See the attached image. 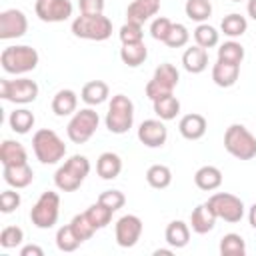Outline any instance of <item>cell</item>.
<instances>
[{
	"label": "cell",
	"mask_w": 256,
	"mask_h": 256,
	"mask_svg": "<svg viewBox=\"0 0 256 256\" xmlns=\"http://www.w3.org/2000/svg\"><path fill=\"white\" fill-rule=\"evenodd\" d=\"M88 174H90V160L82 154H74L56 170L54 184L62 192H74L82 186Z\"/></svg>",
	"instance_id": "obj_1"
},
{
	"label": "cell",
	"mask_w": 256,
	"mask_h": 256,
	"mask_svg": "<svg viewBox=\"0 0 256 256\" xmlns=\"http://www.w3.org/2000/svg\"><path fill=\"white\" fill-rule=\"evenodd\" d=\"M38 52L32 46L20 44V46H6L0 54V64L4 68V72L8 74H26L32 72L38 66Z\"/></svg>",
	"instance_id": "obj_2"
},
{
	"label": "cell",
	"mask_w": 256,
	"mask_h": 256,
	"mask_svg": "<svg viewBox=\"0 0 256 256\" xmlns=\"http://www.w3.org/2000/svg\"><path fill=\"white\" fill-rule=\"evenodd\" d=\"M32 150H34V156L42 164H56L64 158L66 144L62 142V138L54 130L40 128L32 136Z\"/></svg>",
	"instance_id": "obj_3"
},
{
	"label": "cell",
	"mask_w": 256,
	"mask_h": 256,
	"mask_svg": "<svg viewBox=\"0 0 256 256\" xmlns=\"http://www.w3.org/2000/svg\"><path fill=\"white\" fill-rule=\"evenodd\" d=\"M224 148L238 160L256 158V138L244 124H230L224 132Z\"/></svg>",
	"instance_id": "obj_4"
},
{
	"label": "cell",
	"mask_w": 256,
	"mask_h": 256,
	"mask_svg": "<svg viewBox=\"0 0 256 256\" xmlns=\"http://www.w3.org/2000/svg\"><path fill=\"white\" fill-rule=\"evenodd\" d=\"M72 34L82 40L102 42L112 36V22L104 14H80L72 22Z\"/></svg>",
	"instance_id": "obj_5"
},
{
	"label": "cell",
	"mask_w": 256,
	"mask_h": 256,
	"mask_svg": "<svg viewBox=\"0 0 256 256\" xmlns=\"http://www.w3.org/2000/svg\"><path fill=\"white\" fill-rule=\"evenodd\" d=\"M104 122L112 134H126L134 124V102L126 94L112 96Z\"/></svg>",
	"instance_id": "obj_6"
},
{
	"label": "cell",
	"mask_w": 256,
	"mask_h": 256,
	"mask_svg": "<svg viewBox=\"0 0 256 256\" xmlns=\"http://www.w3.org/2000/svg\"><path fill=\"white\" fill-rule=\"evenodd\" d=\"M60 216V196L54 190H46L40 194L36 204L30 210V220L36 228L48 230L58 222Z\"/></svg>",
	"instance_id": "obj_7"
},
{
	"label": "cell",
	"mask_w": 256,
	"mask_h": 256,
	"mask_svg": "<svg viewBox=\"0 0 256 256\" xmlns=\"http://www.w3.org/2000/svg\"><path fill=\"white\" fill-rule=\"evenodd\" d=\"M98 124H100L98 112L92 108H82V110L74 112V116L70 118V122L66 126V134L74 144H86L94 136Z\"/></svg>",
	"instance_id": "obj_8"
},
{
	"label": "cell",
	"mask_w": 256,
	"mask_h": 256,
	"mask_svg": "<svg viewBox=\"0 0 256 256\" xmlns=\"http://www.w3.org/2000/svg\"><path fill=\"white\" fill-rule=\"evenodd\" d=\"M178 80H180V72L176 70V66L170 62H164L154 70L152 80L146 84V96L154 102L166 94H172L174 88L178 86Z\"/></svg>",
	"instance_id": "obj_9"
},
{
	"label": "cell",
	"mask_w": 256,
	"mask_h": 256,
	"mask_svg": "<svg viewBox=\"0 0 256 256\" xmlns=\"http://www.w3.org/2000/svg\"><path fill=\"white\" fill-rule=\"evenodd\" d=\"M0 96L14 104H30L38 98V84L30 78L0 80Z\"/></svg>",
	"instance_id": "obj_10"
},
{
	"label": "cell",
	"mask_w": 256,
	"mask_h": 256,
	"mask_svg": "<svg viewBox=\"0 0 256 256\" xmlns=\"http://www.w3.org/2000/svg\"><path fill=\"white\" fill-rule=\"evenodd\" d=\"M208 204L214 210V214L224 222L236 224V222H240L244 218V202L234 194L216 192V194H212L208 198Z\"/></svg>",
	"instance_id": "obj_11"
},
{
	"label": "cell",
	"mask_w": 256,
	"mask_h": 256,
	"mask_svg": "<svg viewBox=\"0 0 256 256\" xmlns=\"http://www.w3.org/2000/svg\"><path fill=\"white\" fill-rule=\"evenodd\" d=\"M144 230L142 220L136 214H126L122 218H118L116 226H114V236H116V244L120 248H132L136 246V242L140 240Z\"/></svg>",
	"instance_id": "obj_12"
},
{
	"label": "cell",
	"mask_w": 256,
	"mask_h": 256,
	"mask_svg": "<svg viewBox=\"0 0 256 256\" xmlns=\"http://www.w3.org/2000/svg\"><path fill=\"white\" fill-rule=\"evenodd\" d=\"M72 2L70 0H36L34 12L42 22L54 24V22H64L72 16Z\"/></svg>",
	"instance_id": "obj_13"
},
{
	"label": "cell",
	"mask_w": 256,
	"mask_h": 256,
	"mask_svg": "<svg viewBox=\"0 0 256 256\" xmlns=\"http://www.w3.org/2000/svg\"><path fill=\"white\" fill-rule=\"evenodd\" d=\"M28 30V18L22 10L18 8H8L0 12V38L2 40H12L24 36Z\"/></svg>",
	"instance_id": "obj_14"
},
{
	"label": "cell",
	"mask_w": 256,
	"mask_h": 256,
	"mask_svg": "<svg viewBox=\"0 0 256 256\" xmlns=\"http://www.w3.org/2000/svg\"><path fill=\"white\" fill-rule=\"evenodd\" d=\"M138 140L148 148H160L168 140V128L160 118H148L138 126Z\"/></svg>",
	"instance_id": "obj_15"
},
{
	"label": "cell",
	"mask_w": 256,
	"mask_h": 256,
	"mask_svg": "<svg viewBox=\"0 0 256 256\" xmlns=\"http://www.w3.org/2000/svg\"><path fill=\"white\" fill-rule=\"evenodd\" d=\"M216 220H218V216L214 214V210L210 208V204L208 202H202L190 214V228L196 234H208L210 230H214Z\"/></svg>",
	"instance_id": "obj_16"
},
{
	"label": "cell",
	"mask_w": 256,
	"mask_h": 256,
	"mask_svg": "<svg viewBox=\"0 0 256 256\" xmlns=\"http://www.w3.org/2000/svg\"><path fill=\"white\" fill-rule=\"evenodd\" d=\"M160 10V0H132L126 8V20L144 24L152 16H156Z\"/></svg>",
	"instance_id": "obj_17"
},
{
	"label": "cell",
	"mask_w": 256,
	"mask_h": 256,
	"mask_svg": "<svg viewBox=\"0 0 256 256\" xmlns=\"http://www.w3.org/2000/svg\"><path fill=\"white\" fill-rule=\"evenodd\" d=\"M206 128H208V122L202 114L198 112H192V114H186L180 118L178 122V130L180 134L186 138V140H200L204 134H206Z\"/></svg>",
	"instance_id": "obj_18"
},
{
	"label": "cell",
	"mask_w": 256,
	"mask_h": 256,
	"mask_svg": "<svg viewBox=\"0 0 256 256\" xmlns=\"http://www.w3.org/2000/svg\"><path fill=\"white\" fill-rule=\"evenodd\" d=\"M2 176H4V182L8 186L20 190V188H26V186L32 184L34 170L28 166V162H24V164H14V166H4Z\"/></svg>",
	"instance_id": "obj_19"
},
{
	"label": "cell",
	"mask_w": 256,
	"mask_h": 256,
	"mask_svg": "<svg viewBox=\"0 0 256 256\" xmlns=\"http://www.w3.org/2000/svg\"><path fill=\"white\" fill-rule=\"evenodd\" d=\"M182 66H184V70L190 72V74H200V72H204V70L208 68V50L202 48V46H198V44L186 48L184 54H182Z\"/></svg>",
	"instance_id": "obj_20"
},
{
	"label": "cell",
	"mask_w": 256,
	"mask_h": 256,
	"mask_svg": "<svg viewBox=\"0 0 256 256\" xmlns=\"http://www.w3.org/2000/svg\"><path fill=\"white\" fill-rule=\"evenodd\" d=\"M240 76V66L238 64H230V62H224V60H218L214 66H212V80L216 86L220 88H230L236 84Z\"/></svg>",
	"instance_id": "obj_21"
},
{
	"label": "cell",
	"mask_w": 256,
	"mask_h": 256,
	"mask_svg": "<svg viewBox=\"0 0 256 256\" xmlns=\"http://www.w3.org/2000/svg\"><path fill=\"white\" fill-rule=\"evenodd\" d=\"M96 172L102 180H114L122 172V158L114 152H102L96 160Z\"/></svg>",
	"instance_id": "obj_22"
},
{
	"label": "cell",
	"mask_w": 256,
	"mask_h": 256,
	"mask_svg": "<svg viewBox=\"0 0 256 256\" xmlns=\"http://www.w3.org/2000/svg\"><path fill=\"white\" fill-rule=\"evenodd\" d=\"M194 184L200 190H204V192H212V190L220 188L222 186V172H220V168L210 166V164L200 166L196 170V174H194Z\"/></svg>",
	"instance_id": "obj_23"
},
{
	"label": "cell",
	"mask_w": 256,
	"mask_h": 256,
	"mask_svg": "<svg viewBox=\"0 0 256 256\" xmlns=\"http://www.w3.org/2000/svg\"><path fill=\"white\" fill-rule=\"evenodd\" d=\"M108 96H110V88H108V84L104 80H90L80 90V98L88 106H98V104L106 102Z\"/></svg>",
	"instance_id": "obj_24"
},
{
	"label": "cell",
	"mask_w": 256,
	"mask_h": 256,
	"mask_svg": "<svg viewBox=\"0 0 256 256\" xmlns=\"http://www.w3.org/2000/svg\"><path fill=\"white\" fill-rule=\"evenodd\" d=\"M0 162H2V166L24 164V162H28V152H26V148L20 142L4 140L0 144Z\"/></svg>",
	"instance_id": "obj_25"
},
{
	"label": "cell",
	"mask_w": 256,
	"mask_h": 256,
	"mask_svg": "<svg viewBox=\"0 0 256 256\" xmlns=\"http://www.w3.org/2000/svg\"><path fill=\"white\" fill-rule=\"evenodd\" d=\"M76 106H78V96L70 88L58 90L52 98V112L56 116H70L76 112Z\"/></svg>",
	"instance_id": "obj_26"
},
{
	"label": "cell",
	"mask_w": 256,
	"mask_h": 256,
	"mask_svg": "<svg viewBox=\"0 0 256 256\" xmlns=\"http://www.w3.org/2000/svg\"><path fill=\"white\" fill-rule=\"evenodd\" d=\"M164 238L172 248H184L190 242V224H186L182 220H172L166 226Z\"/></svg>",
	"instance_id": "obj_27"
},
{
	"label": "cell",
	"mask_w": 256,
	"mask_h": 256,
	"mask_svg": "<svg viewBox=\"0 0 256 256\" xmlns=\"http://www.w3.org/2000/svg\"><path fill=\"white\" fill-rule=\"evenodd\" d=\"M148 58V48L144 42H136V44H122L120 48V60L130 66V68H136L140 64H144Z\"/></svg>",
	"instance_id": "obj_28"
},
{
	"label": "cell",
	"mask_w": 256,
	"mask_h": 256,
	"mask_svg": "<svg viewBox=\"0 0 256 256\" xmlns=\"http://www.w3.org/2000/svg\"><path fill=\"white\" fill-rule=\"evenodd\" d=\"M152 106H154V114L164 122L166 120H174L180 114V100L174 94H166V96L154 100Z\"/></svg>",
	"instance_id": "obj_29"
},
{
	"label": "cell",
	"mask_w": 256,
	"mask_h": 256,
	"mask_svg": "<svg viewBox=\"0 0 256 256\" xmlns=\"http://www.w3.org/2000/svg\"><path fill=\"white\" fill-rule=\"evenodd\" d=\"M146 182L156 190H164L172 184V170L166 164H152L146 170Z\"/></svg>",
	"instance_id": "obj_30"
},
{
	"label": "cell",
	"mask_w": 256,
	"mask_h": 256,
	"mask_svg": "<svg viewBox=\"0 0 256 256\" xmlns=\"http://www.w3.org/2000/svg\"><path fill=\"white\" fill-rule=\"evenodd\" d=\"M220 30H222L224 36H228V38H240V36L248 30V20H246L242 14H238V12H232V14H228V16L222 18Z\"/></svg>",
	"instance_id": "obj_31"
},
{
	"label": "cell",
	"mask_w": 256,
	"mask_h": 256,
	"mask_svg": "<svg viewBox=\"0 0 256 256\" xmlns=\"http://www.w3.org/2000/svg\"><path fill=\"white\" fill-rule=\"evenodd\" d=\"M34 122L36 118L28 108H16L8 118V124L16 134H28L30 128H34Z\"/></svg>",
	"instance_id": "obj_32"
},
{
	"label": "cell",
	"mask_w": 256,
	"mask_h": 256,
	"mask_svg": "<svg viewBox=\"0 0 256 256\" xmlns=\"http://www.w3.org/2000/svg\"><path fill=\"white\" fill-rule=\"evenodd\" d=\"M184 12L190 20L202 24L212 16V2L210 0H186Z\"/></svg>",
	"instance_id": "obj_33"
},
{
	"label": "cell",
	"mask_w": 256,
	"mask_h": 256,
	"mask_svg": "<svg viewBox=\"0 0 256 256\" xmlns=\"http://www.w3.org/2000/svg\"><path fill=\"white\" fill-rule=\"evenodd\" d=\"M192 36H194V42H196L198 46L206 48V50H208V48H214V46H218V40H220V32H218L214 26L206 24V22L198 24V26L194 28Z\"/></svg>",
	"instance_id": "obj_34"
},
{
	"label": "cell",
	"mask_w": 256,
	"mask_h": 256,
	"mask_svg": "<svg viewBox=\"0 0 256 256\" xmlns=\"http://www.w3.org/2000/svg\"><path fill=\"white\" fill-rule=\"evenodd\" d=\"M220 254L222 256H244L246 254V242L240 234H224L220 240Z\"/></svg>",
	"instance_id": "obj_35"
},
{
	"label": "cell",
	"mask_w": 256,
	"mask_h": 256,
	"mask_svg": "<svg viewBox=\"0 0 256 256\" xmlns=\"http://www.w3.org/2000/svg\"><path fill=\"white\" fill-rule=\"evenodd\" d=\"M80 244H82V240L76 236V232H74V228L70 224L58 228V232H56V246H58V250H62V252H74Z\"/></svg>",
	"instance_id": "obj_36"
},
{
	"label": "cell",
	"mask_w": 256,
	"mask_h": 256,
	"mask_svg": "<svg viewBox=\"0 0 256 256\" xmlns=\"http://www.w3.org/2000/svg\"><path fill=\"white\" fill-rule=\"evenodd\" d=\"M218 60H224V62H230V64H242L244 60V46L236 40H228L224 44H220L218 48Z\"/></svg>",
	"instance_id": "obj_37"
},
{
	"label": "cell",
	"mask_w": 256,
	"mask_h": 256,
	"mask_svg": "<svg viewBox=\"0 0 256 256\" xmlns=\"http://www.w3.org/2000/svg\"><path fill=\"white\" fill-rule=\"evenodd\" d=\"M112 214H114V210H110L108 206H104V204L98 202V200H96V204H92V206L86 210V216H88V220L94 224L96 230L106 228V226L110 224V220H112Z\"/></svg>",
	"instance_id": "obj_38"
},
{
	"label": "cell",
	"mask_w": 256,
	"mask_h": 256,
	"mask_svg": "<svg viewBox=\"0 0 256 256\" xmlns=\"http://www.w3.org/2000/svg\"><path fill=\"white\" fill-rule=\"evenodd\" d=\"M188 40H190V32H188V28H186L184 24L176 22V24H172L170 34L166 36L164 44H166L168 48H182V46L188 44Z\"/></svg>",
	"instance_id": "obj_39"
},
{
	"label": "cell",
	"mask_w": 256,
	"mask_h": 256,
	"mask_svg": "<svg viewBox=\"0 0 256 256\" xmlns=\"http://www.w3.org/2000/svg\"><path fill=\"white\" fill-rule=\"evenodd\" d=\"M70 226L74 228V232H76V236L82 240V242H86V240H90L92 236H94V232H96V228H94V224L88 220V216H86V212H82V214H76L74 218H72V222H70Z\"/></svg>",
	"instance_id": "obj_40"
},
{
	"label": "cell",
	"mask_w": 256,
	"mask_h": 256,
	"mask_svg": "<svg viewBox=\"0 0 256 256\" xmlns=\"http://www.w3.org/2000/svg\"><path fill=\"white\" fill-rule=\"evenodd\" d=\"M120 42L122 44H136V42H144V32H142V24H136V22H128L122 24L120 32Z\"/></svg>",
	"instance_id": "obj_41"
},
{
	"label": "cell",
	"mask_w": 256,
	"mask_h": 256,
	"mask_svg": "<svg viewBox=\"0 0 256 256\" xmlns=\"http://www.w3.org/2000/svg\"><path fill=\"white\" fill-rule=\"evenodd\" d=\"M24 240V232L20 226H6L0 232V246L2 248H16Z\"/></svg>",
	"instance_id": "obj_42"
},
{
	"label": "cell",
	"mask_w": 256,
	"mask_h": 256,
	"mask_svg": "<svg viewBox=\"0 0 256 256\" xmlns=\"http://www.w3.org/2000/svg\"><path fill=\"white\" fill-rule=\"evenodd\" d=\"M98 202H102L104 206H108L110 210H120L124 204H126V196L124 192L120 190H104L100 196H98Z\"/></svg>",
	"instance_id": "obj_43"
},
{
	"label": "cell",
	"mask_w": 256,
	"mask_h": 256,
	"mask_svg": "<svg viewBox=\"0 0 256 256\" xmlns=\"http://www.w3.org/2000/svg\"><path fill=\"white\" fill-rule=\"evenodd\" d=\"M172 24H174V22H170L166 16H158V18H154V20H152V24H150V36H152L154 40L164 42V40H166V36L170 34Z\"/></svg>",
	"instance_id": "obj_44"
},
{
	"label": "cell",
	"mask_w": 256,
	"mask_h": 256,
	"mask_svg": "<svg viewBox=\"0 0 256 256\" xmlns=\"http://www.w3.org/2000/svg\"><path fill=\"white\" fill-rule=\"evenodd\" d=\"M18 190V188H16ZM16 190H4L2 194H0V210L4 212V214H10V212H14L18 206H20V202H22V198H20V194L16 192Z\"/></svg>",
	"instance_id": "obj_45"
},
{
	"label": "cell",
	"mask_w": 256,
	"mask_h": 256,
	"mask_svg": "<svg viewBox=\"0 0 256 256\" xmlns=\"http://www.w3.org/2000/svg\"><path fill=\"white\" fill-rule=\"evenodd\" d=\"M80 14H102L104 12V0H78Z\"/></svg>",
	"instance_id": "obj_46"
},
{
	"label": "cell",
	"mask_w": 256,
	"mask_h": 256,
	"mask_svg": "<svg viewBox=\"0 0 256 256\" xmlns=\"http://www.w3.org/2000/svg\"><path fill=\"white\" fill-rule=\"evenodd\" d=\"M20 256H44V250L36 244H28L20 250Z\"/></svg>",
	"instance_id": "obj_47"
},
{
	"label": "cell",
	"mask_w": 256,
	"mask_h": 256,
	"mask_svg": "<svg viewBox=\"0 0 256 256\" xmlns=\"http://www.w3.org/2000/svg\"><path fill=\"white\" fill-rule=\"evenodd\" d=\"M248 222H250V226L256 230V202L250 206V210H248Z\"/></svg>",
	"instance_id": "obj_48"
},
{
	"label": "cell",
	"mask_w": 256,
	"mask_h": 256,
	"mask_svg": "<svg viewBox=\"0 0 256 256\" xmlns=\"http://www.w3.org/2000/svg\"><path fill=\"white\" fill-rule=\"evenodd\" d=\"M246 10H248V16H250L252 20H256V0H248Z\"/></svg>",
	"instance_id": "obj_49"
},
{
	"label": "cell",
	"mask_w": 256,
	"mask_h": 256,
	"mask_svg": "<svg viewBox=\"0 0 256 256\" xmlns=\"http://www.w3.org/2000/svg\"><path fill=\"white\" fill-rule=\"evenodd\" d=\"M172 252H174L172 246H170V248H158V250H154V256H160V254H162V256H170Z\"/></svg>",
	"instance_id": "obj_50"
},
{
	"label": "cell",
	"mask_w": 256,
	"mask_h": 256,
	"mask_svg": "<svg viewBox=\"0 0 256 256\" xmlns=\"http://www.w3.org/2000/svg\"><path fill=\"white\" fill-rule=\"evenodd\" d=\"M232 2H242V0H232Z\"/></svg>",
	"instance_id": "obj_51"
}]
</instances>
